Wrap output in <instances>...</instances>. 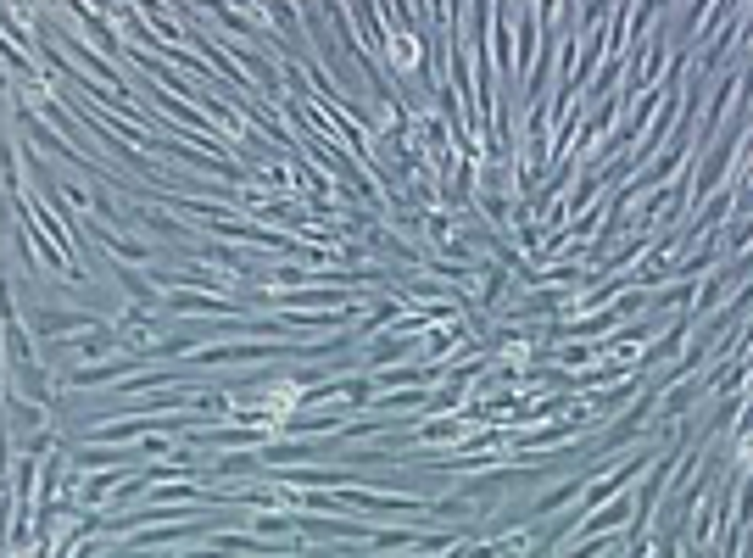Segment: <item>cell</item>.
Instances as JSON below:
<instances>
[{"label":"cell","instance_id":"obj_1","mask_svg":"<svg viewBox=\"0 0 753 558\" xmlns=\"http://www.w3.org/2000/svg\"><path fill=\"white\" fill-rule=\"evenodd\" d=\"M23 319L34 324L40 341H73V335H84V330L101 324V307H84V302L79 307H40V302H28Z\"/></svg>","mask_w":753,"mask_h":558},{"label":"cell","instance_id":"obj_2","mask_svg":"<svg viewBox=\"0 0 753 558\" xmlns=\"http://www.w3.org/2000/svg\"><path fill=\"white\" fill-rule=\"evenodd\" d=\"M162 313H173V319H229V313H240V302H229L218 291H168Z\"/></svg>","mask_w":753,"mask_h":558},{"label":"cell","instance_id":"obj_3","mask_svg":"<svg viewBox=\"0 0 753 558\" xmlns=\"http://www.w3.org/2000/svg\"><path fill=\"white\" fill-rule=\"evenodd\" d=\"M592 475H597V464H592V458H586V464L575 469V475H564V480H558V486H547V492L536 497V503H530L525 514H530V519H553V514H564L569 503H581V492H586V486H592Z\"/></svg>","mask_w":753,"mask_h":558},{"label":"cell","instance_id":"obj_4","mask_svg":"<svg viewBox=\"0 0 753 558\" xmlns=\"http://www.w3.org/2000/svg\"><path fill=\"white\" fill-rule=\"evenodd\" d=\"M56 413L45 408V402L23 397L17 386H6V436H28V430H45Z\"/></svg>","mask_w":753,"mask_h":558},{"label":"cell","instance_id":"obj_5","mask_svg":"<svg viewBox=\"0 0 753 558\" xmlns=\"http://www.w3.org/2000/svg\"><path fill=\"white\" fill-rule=\"evenodd\" d=\"M62 447V430L45 425V430H28V436H12V452H34V458H45V452Z\"/></svg>","mask_w":753,"mask_h":558}]
</instances>
